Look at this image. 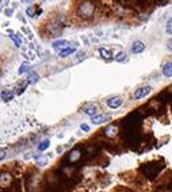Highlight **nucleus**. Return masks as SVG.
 Instances as JSON below:
<instances>
[{"label": "nucleus", "instance_id": "10", "mask_svg": "<svg viewBox=\"0 0 172 192\" xmlns=\"http://www.w3.org/2000/svg\"><path fill=\"white\" fill-rule=\"evenodd\" d=\"M161 72H163V74L166 77H172V62H166V64H164Z\"/></svg>", "mask_w": 172, "mask_h": 192}, {"label": "nucleus", "instance_id": "25", "mask_svg": "<svg viewBox=\"0 0 172 192\" xmlns=\"http://www.w3.org/2000/svg\"><path fill=\"white\" fill-rule=\"evenodd\" d=\"M161 2H166V0H161Z\"/></svg>", "mask_w": 172, "mask_h": 192}, {"label": "nucleus", "instance_id": "24", "mask_svg": "<svg viewBox=\"0 0 172 192\" xmlns=\"http://www.w3.org/2000/svg\"><path fill=\"white\" fill-rule=\"evenodd\" d=\"M130 2H144V0H130Z\"/></svg>", "mask_w": 172, "mask_h": 192}, {"label": "nucleus", "instance_id": "6", "mask_svg": "<svg viewBox=\"0 0 172 192\" xmlns=\"http://www.w3.org/2000/svg\"><path fill=\"white\" fill-rule=\"evenodd\" d=\"M145 50V43L141 41H134L132 43V53L133 54H140Z\"/></svg>", "mask_w": 172, "mask_h": 192}, {"label": "nucleus", "instance_id": "3", "mask_svg": "<svg viewBox=\"0 0 172 192\" xmlns=\"http://www.w3.org/2000/svg\"><path fill=\"white\" fill-rule=\"evenodd\" d=\"M81 111L88 116H94V115H96V112H98V106L94 104V103H88V104L83 106Z\"/></svg>", "mask_w": 172, "mask_h": 192}, {"label": "nucleus", "instance_id": "11", "mask_svg": "<svg viewBox=\"0 0 172 192\" xmlns=\"http://www.w3.org/2000/svg\"><path fill=\"white\" fill-rule=\"evenodd\" d=\"M99 54H100V57L104 58V60H111L113 58V53L109 49H106V47H99Z\"/></svg>", "mask_w": 172, "mask_h": 192}, {"label": "nucleus", "instance_id": "12", "mask_svg": "<svg viewBox=\"0 0 172 192\" xmlns=\"http://www.w3.org/2000/svg\"><path fill=\"white\" fill-rule=\"evenodd\" d=\"M114 60L117 62H121V64L126 62V61H128V53H126V51H119L117 56H114Z\"/></svg>", "mask_w": 172, "mask_h": 192}, {"label": "nucleus", "instance_id": "21", "mask_svg": "<svg viewBox=\"0 0 172 192\" xmlns=\"http://www.w3.org/2000/svg\"><path fill=\"white\" fill-rule=\"evenodd\" d=\"M80 129H81V130H84V131H89V127H88V125H85V123H81Z\"/></svg>", "mask_w": 172, "mask_h": 192}, {"label": "nucleus", "instance_id": "2", "mask_svg": "<svg viewBox=\"0 0 172 192\" xmlns=\"http://www.w3.org/2000/svg\"><path fill=\"white\" fill-rule=\"evenodd\" d=\"M150 91H152V88L150 87H141L138 88L136 92H134V99H137V100H140V99H144L145 96H148L150 94Z\"/></svg>", "mask_w": 172, "mask_h": 192}, {"label": "nucleus", "instance_id": "7", "mask_svg": "<svg viewBox=\"0 0 172 192\" xmlns=\"http://www.w3.org/2000/svg\"><path fill=\"white\" fill-rule=\"evenodd\" d=\"M109 119H110L109 115H94V116H91V121L94 125H102V123L107 122Z\"/></svg>", "mask_w": 172, "mask_h": 192}, {"label": "nucleus", "instance_id": "17", "mask_svg": "<svg viewBox=\"0 0 172 192\" xmlns=\"http://www.w3.org/2000/svg\"><path fill=\"white\" fill-rule=\"evenodd\" d=\"M115 133H117V127H115V126H109V127L104 130V134H106V135H109V137L114 135Z\"/></svg>", "mask_w": 172, "mask_h": 192}, {"label": "nucleus", "instance_id": "23", "mask_svg": "<svg viewBox=\"0 0 172 192\" xmlns=\"http://www.w3.org/2000/svg\"><path fill=\"white\" fill-rule=\"evenodd\" d=\"M167 47H168V50L172 51V39H170V41L167 42Z\"/></svg>", "mask_w": 172, "mask_h": 192}, {"label": "nucleus", "instance_id": "20", "mask_svg": "<svg viewBox=\"0 0 172 192\" xmlns=\"http://www.w3.org/2000/svg\"><path fill=\"white\" fill-rule=\"evenodd\" d=\"M37 161H38V164H39V165H45V164L47 162V158H45V157H39V156H38V158H37Z\"/></svg>", "mask_w": 172, "mask_h": 192}, {"label": "nucleus", "instance_id": "8", "mask_svg": "<svg viewBox=\"0 0 172 192\" xmlns=\"http://www.w3.org/2000/svg\"><path fill=\"white\" fill-rule=\"evenodd\" d=\"M38 80H39L38 73H35V72H29V73H27V77H26L27 84H35V83H38Z\"/></svg>", "mask_w": 172, "mask_h": 192}, {"label": "nucleus", "instance_id": "5", "mask_svg": "<svg viewBox=\"0 0 172 192\" xmlns=\"http://www.w3.org/2000/svg\"><path fill=\"white\" fill-rule=\"evenodd\" d=\"M71 43L68 42V41H65V39H57V41H54L53 42V49L56 50V51H58V53H60L61 50H64V49H67L68 46H69Z\"/></svg>", "mask_w": 172, "mask_h": 192}, {"label": "nucleus", "instance_id": "22", "mask_svg": "<svg viewBox=\"0 0 172 192\" xmlns=\"http://www.w3.org/2000/svg\"><path fill=\"white\" fill-rule=\"evenodd\" d=\"M12 12H14V11H12L11 8H6V11H4V14H6L7 16H12Z\"/></svg>", "mask_w": 172, "mask_h": 192}, {"label": "nucleus", "instance_id": "4", "mask_svg": "<svg viewBox=\"0 0 172 192\" xmlns=\"http://www.w3.org/2000/svg\"><path fill=\"white\" fill-rule=\"evenodd\" d=\"M122 103H123V99L121 98V96H114V98L107 99V106H109L110 108H113V110L121 107Z\"/></svg>", "mask_w": 172, "mask_h": 192}, {"label": "nucleus", "instance_id": "15", "mask_svg": "<svg viewBox=\"0 0 172 192\" xmlns=\"http://www.w3.org/2000/svg\"><path fill=\"white\" fill-rule=\"evenodd\" d=\"M10 38H11L14 41V43H15V46L16 47H20L22 46V38H20L19 35H15V34H10Z\"/></svg>", "mask_w": 172, "mask_h": 192}, {"label": "nucleus", "instance_id": "9", "mask_svg": "<svg viewBox=\"0 0 172 192\" xmlns=\"http://www.w3.org/2000/svg\"><path fill=\"white\" fill-rule=\"evenodd\" d=\"M75 51H76V47H75V46H68L67 49L61 50L58 54H60V57H61V58H67L68 56H72V54H73Z\"/></svg>", "mask_w": 172, "mask_h": 192}, {"label": "nucleus", "instance_id": "16", "mask_svg": "<svg viewBox=\"0 0 172 192\" xmlns=\"http://www.w3.org/2000/svg\"><path fill=\"white\" fill-rule=\"evenodd\" d=\"M29 69H30V64H29V62H26V61H25V62H23L22 65H20V68H19V74L26 73V72L29 70Z\"/></svg>", "mask_w": 172, "mask_h": 192}, {"label": "nucleus", "instance_id": "18", "mask_svg": "<svg viewBox=\"0 0 172 192\" xmlns=\"http://www.w3.org/2000/svg\"><path fill=\"white\" fill-rule=\"evenodd\" d=\"M49 145H50V142L47 141V139H46V141H42L38 145V150H39V152H43V150H46L47 147H49Z\"/></svg>", "mask_w": 172, "mask_h": 192}, {"label": "nucleus", "instance_id": "14", "mask_svg": "<svg viewBox=\"0 0 172 192\" xmlns=\"http://www.w3.org/2000/svg\"><path fill=\"white\" fill-rule=\"evenodd\" d=\"M37 12H38V10H37L34 6L27 7V10H26V15L30 16V18H34V16H37Z\"/></svg>", "mask_w": 172, "mask_h": 192}, {"label": "nucleus", "instance_id": "1", "mask_svg": "<svg viewBox=\"0 0 172 192\" xmlns=\"http://www.w3.org/2000/svg\"><path fill=\"white\" fill-rule=\"evenodd\" d=\"M77 14H79V16H81L83 19H91L95 14V4L91 0H84V2H81L80 4H79Z\"/></svg>", "mask_w": 172, "mask_h": 192}, {"label": "nucleus", "instance_id": "13", "mask_svg": "<svg viewBox=\"0 0 172 192\" xmlns=\"http://www.w3.org/2000/svg\"><path fill=\"white\" fill-rule=\"evenodd\" d=\"M12 98H14V92L12 91L7 90V91H3L2 92V100L3 102H10Z\"/></svg>", "mask_w": 172, "mask_h": 192}, {"label": "nucleus", "instance_id": "19", "mask_svg": "<svg viewBox=\"0 0 172 192\" xmlns=\"http://www.w3.org/2000/svg\"><path fill=\"white\" fill-rule=\"evenodd\" d=\"M166 33L170 34V35H172V18L168 19L167 23H166Z\"/></svg>", "mask_w": 172, "mask_h": 192}]
</instances>
